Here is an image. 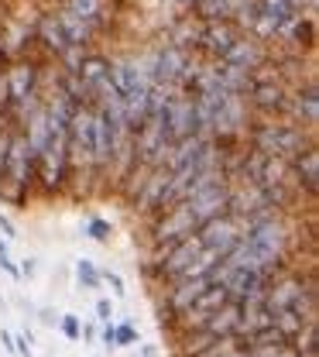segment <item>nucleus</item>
I'll use <instances>...</instances> for the list:
<instances>
[{
	"instance_id": "nucleus-20",
	"label": "nucleus",
	"mask_w": 319,
	"mask_h": 357,
	"mask_svg": "<svg viewBox=\"0 0 319 357\" xmlns=\"http://www.w3.org/2000/svg\"><path fill=\"white\" fill-rule=\"evenodd\" d=\"M96 319L100 323H114V303L110 299H96Z\"/></svg>"
},
{
	"instance_id": "nucleus-15",
	"label": "nucleus",
	"mask_w": 319,
	"mask_h": 357,
	"mask_svg": "<svg viewBox=\"0 0 319 357\" xmlns=\"http://www.w3.org/2000/svg\"><path fill=\"white\" fill-rule=\"evenodd\" d=\"M76 282L83 285V289H100L103 282H100V268L93 265L90 258H79L76 261Z\"/></svg>"
},
{
	"instance_id": "nucleus-5",
	"label": "nucleus",
	"mask_w": 319,
	"mask_h": 357,
	"mask_svg": "<svg viewBox=\"0 0 319 357\" xmlns=\"http://www.w3.org/2000/svg\"><path fill=\"white\" fill-rule=\"evenodd\" d=\"M227 203H230V182H217V185H206V189L192 192L189 199H182L185 213H189V220L196 223V230H199L203 223H210V220H217V217H224V213H227Z\"/></svg>"
},
{
	"instance_id": "nucleus-6",
	"label": "nucleus",
	"mask_w": 319,
	"mask_h": 357,
	"mask_svg": "<svg viewBox=\"0 0 319 357\" xmlns=\"http://www.w3.org/2000/svg\"><path fill=\"white\" fill-rule=\"evenodd\" d=\"M240 237H244V227L233 220L230 213H224V217H217V220H210V223H203V227L196 230L199 248H203V251H213V255H220V258L227 255Z\"/></svg>"
},
{
	"instance_id": "nucleus-19",
	"label": "nucleus",
	"mask_w": 319,
	"mask_h": 357,
	"mask_svg": "<svg viewBox=\"0 0 319 357\" xmlns=\"http://www.w3.org/2000/svg\"><path fill=\"white\" fill-rule=\"evenodd\" d=\"M100 282H107V285H110V292H114L117 299H124V296H127V289H124V278H120L117 271L103 268V271H100Z\"/></svg>"
},
{
	"instance_id": "nucleus-17",
	"label": "nucleus",
	"mask_w": 319,
	"mask_h": 357,
	"mask_svg": "<svg viewBox=\"0 0 319 357\" xmlns=\"http://www.w3.org/2000/svg\"><path fill=\"white\" fill-rule=\"evenodd\" d=\"M59 330L65 333V340H79V333H83V319L76 316V312H65V316H59Z\"/></svg>"
},
{
	"instance_id": "nucleus-18",
	"label": "nucleus",
	"mask_w": 319,
	"mask_h": 357,
	"mask_svg": "<svg viewBox=\"0 0 319 357\" xmlns=\"http://www.w3.org/2000/svg\"><path fill=\"white\" fill-rule=\"evenodd\" d=\"M114 344H117V347H134L137 344L134 323H114Z\"/></svg>"
},
{
	"instance_id": "nucleus-23",
	"label": "nucleus",
	"mask_w": 319,
	"mask_h": 357,
	"mask_svg": "<svg viewBox=\"0 0 319 357\" xmlns=\"http://www.w3.org/2000/svg\"><path fill=\"white\" fill-rule=\"evenodd\" d=\"M100 344H103V351H117V344H114V323H103V330H100Z\"/></svg>"
},
{
	"instance_id": "nucleus-29",
	"label": "nucleus",
	"mask_w": 319,
	"mask_h": 357,
	"mask_svg": "<svg viewBox=\"0 0 319 357\" xmlns=\"http://www.w3.org/2000/svg\"><path fill=\"white\" fill-rule=\"evenodd\" d=\"M272 357H299V354H295V351H292V347L285 344V347H278V351H274Z\"/></svg>"
},
{
	"instance_id": "nucleus-9",
	"label": "nucleus",
	"mask_w": 319,
	"mask_h": 357,
	"mask_svg": "<svg viewBox=\"0 0 319 357\" xmlns=\"http://www.w3.org/2000/svg\"><path fill=\"white\" fill-rule=\"evenodd\" d=\"M251 96H244L251 107H258L261 114H281L288 110V96H285V86L274 83V79H251Z\"/></svg>"
},
{
	"instance_id": "nucleus-21",
	"label": "nucleus",
	"mask_w": 319,
	"mask_h": 357,
	"mask_svg": "<svg viewBox=\"0 0 319 357\" xmlns=\"http://www.w3.org/2000/svg\"><path fill=\"white\" fill-rule=\"evenodd\" d=\"M14 354L31 357V333H17V337H14Z\"/></svg>"
},
{
	"instance_id": "nucleus-24",
	"label": "nucleus",
	"mask_w": 319,
	"mask_h": 357,
	"mask_svg": "<svg viewBox=\"0 0 319 357\" xmlns=\"http://www.w3.org/2000/svg\"><path fill=\"white\" fill-rule=\"evenodd\" d=\"M0 230H3V241H14L17 237V230H14V223H10L7 213H0Z\"/></svg>"
},
{
	"instance_id": "nucleus-25",
	"label": "nucleus",
	"mask_w": 319,
	"mask_h": 357,
	"mask_svg": "<svg viewBox=\"0 0 319 357\" xmlns=\"http://www.w3.org/2000/svg\"><path fill=\"white\" fill-rule=\"evenodd\" d=\"M17 271H21V278H31V275L38 271V258H24V261H21V268H17Z\"/></svg>"
},
{
	"instance_id": "nucleus-2",
	"label": "nucleus",
	"mask_w": 319,
	"mask_h": 357,
	"mask_svg": "<svg viewBox=\"0 0 319 357\" xmlns=\"http://www.w3.org/2000/svg\"><path fill=\"white\" fill-rule=\"evenodd\" d=\"M31 189H35V151L28 148L24 134L14 131L3 172H0V199L10 203L14 210H28Z\"/></svg>"
},
{
	"instance_id": "nucleus-30",
	"label": "nucleus",
	"mask_w": 319,
	"mask_h": 357,
	"mask_svg": "<svg viewBox=\"0 0 319 357\" xmlns=\"http://www.w3.org/2000/svg\"><path fill=\"white\" fill-rule=\"evenodd\" d=\"M83 337H86V340H96V326H83V333H79V340H83Z\"/></svg>"
},
{
	"instance_id": "nucleus-26",
	"label": "nucleus",
	"mask_w": 319,
	"mask_h": 357,
	"mask_svg": "<svg viewBox=\"0 0 319 357\" xmlns=\"http://www.w3.org/2000/svg\"><path fill=\"white\" fill-rule=\"evenodd\" d=\"M0 268H3V271H7L10 278H21V271H17V265L10 261V255H3V258H0Z\"/></svg>"
},
{
	"instance_id": "nucleus-1",
	"label": "nucleus",
	"mask_w": 319,
	"mask_h": 357,
	"mask_svg": "<svg viewBox=\"0 0 319 357\" xmlns=\"http://www.w3.org/2000/svg\"><path fill=\"white\" fill-rule=\"evenodd\" d=\"M288 241H292V230H288L285 213H268V217L244 223V244L251 248L254 268L268 278L288 268L285 265L288 261Z\"/></svg>"
},
{
	"instance_id": "nucleus-14",
	"label": "nucleus",
	"mask_w": 319,
	"mask_h": 357,
	"mask_svg": "<svg viewBox=\"0 0 319 357\" xmlns=\"http://www.w3.org/2000/svg\"><path fill=\"white\" fill-rule=\"evenodd\" d=\"M192 7L199 10L196 17H199V21H206V24H210V21H230V17H233L230 0H196Z\"/></svg>"
},
{
	"instance_id": "nucleus-10",
	"label": "nucleus",
	"mask_w": 319,
	"mask_h": 357,
	"mask_svg": "<svg viewBox=\"0 0 319 357\" xmlns=\"http://www.w3.org/2000/svg\"><path fill=\"white\" fill-rule=\"evenodd\" d=\"M237 38V24L233 21H210V24H203V31H199V48L210 55V59H224L227 55V48L233 45Z\"/></svg>"
},
{
	"instance_id": "nucleus-32",
	"label": "nucleus",
	"mask_w": 319,
	"mask_h": 357,
	"mask_svg": "<svg viewBox=\"0 0 319 357\" xmlns=\"http://www.w3.org/2000/svg\"><path fill=\"white\" fill-rule=\"evenodd\" d=\"M3 255H7V241L0 237V258H3Z\"/></svg>"
},
{
	"instance_id": "nucleus-28",
	"label": "nucleus",
	"mask_w": 319,
	"mask_h": 357,
	"mask_svg": "<svg viewBox=\"0 0 319 357\" xmlns=\"http://www.w3.org/2000/svg\"><path fill=\"white\" fill-rule=\"evenodd\" d=\"M42 323H48V326H55V323H59V316H55L52 310H42Z\"/></svg>"
},
{
	"instance_id": "nucleus-34",
	"label": "nucleus",
	"mask_w": 319,
	"mask_h": 357,
	"mask_svg": "<svg viewBox=\"0 0 319 357\" xmlns=\"http://www.w3.org/2000/svg\"><path fill=\"white\" fill-rule=\"evenodd\" d=\"M179 3H189V7H192V3H196V0H179Z\"/></svg>"
},
{
	"instance_id": "nucleus-13",
	"label": "nucleus",
	"mask_w": 319,
	"mask_h": 357,
	"mask_svg": "<svg viewBox=\"0 0 319 357\" xmlns=\"http://www.w3.org/2000/svg\"><path fill=\"white\" fill-rule=\"evenodd\" d=\"M62 10L76 14L79 21H86L93 31L103 24V14H107V0H62Z\"/></svg>"
},
{
	"instance_id": "nucleus-7",
	"label": "nucleus",
	"mask_w": 319,
	"mask_h": 357,
	"mask_svg": "<svg viewBox=\"0 0 319 357\" xmlns=\"http://www.w3.org/2000/svg\"><path fill=\"white\" fill-rule=\"evenodd\" d=\"M220 62L230 66V69H240V73L254 76V73L268 62V48L258 42V38H251V35H237L233 45L227 48V55H224Z\"/></svg>"
},
{
	"instance_id": "nucleus-3",
	"label": "nucleus",
	"mask_w": 319,
	"mask_h": 357,
	"mask_svg": "<svg viewBox=\"0 0 319 357\" xmlns=\"http://www.w3.org/2000/svg\"><path fill=\"white\" fill-rule=\"evenodd\" d=\"M247 148L265 155V158H278V162H292L299 158L306 148H313L306 128L299 124H278V121H258L254 128H247Z\"/></svg>"
},
{
	"instance_id": "nucleus-12",
	"label": "nucleus",
	"mask_w": 319,
	"mask_h": 357,
	"mask_svg": "<svg viewBox=\"0 0 319 357\" xmlns=\"http://www.w3.org/2000/svg\"><path fill=\"white\" fill-rule=\"evenodd\" d=\"M288 107L295 110L299 128L313 131V128L319 124V96H316V86H313V83H309L306 89H299V93H295V100H288Z\"/></svg>"
},
{
	"instance_id": "nucleus-8",
	"label": "nucleus",
	"mask_w": 319,
	"mask_h": 357,
	"mask_svg": "<svg viewBox=\"0 0 319 357\" xmlns=\"http://www.w3.org/2000/svg\"><path fill=\"white\" fill-rule=\"evenodd\" d=\"M288 172H292V185L299 196L306 199H316V189H319V148H306L299 158L288 162Z\"/></svg>"
},
{
	"instance_id": "nucleus-31",
	"label": "nucleus",
	"mask_w": 319,
	"mask_h": 357,
	"mask_svg": "<svg viewBox=\"0 0 319 357\" xmlns=\"http://www.w3.org/2000/svg\"><path fill=\"white\" fill-rule=\"evenodd\" d=\"M141 357H155V347H141Z\"/></svg>"
},
{
	"instance_id": "nucleus-4",
	"label": "nucleus",
	"mask_w": 319,
	"mask_h": 357,
	"mask_svg": "<svg viewBox=\"0 0 319 357\" xmlns=\"http://www.w3.org/2000/svg\"><path fill=\"white\" fill-rule=\"evenodd\" d=\"M148 227H151V251H155V248L179 244V241H185V237H192V234H196V223L189 220V213H185L182 203H176V206H169V210L155 213Z\"/></svg>"
},
{
	"instance_id": "nucleus-16",
	"label": "nucleus",
	"mask_w": 319,
	"mask_h": 357,
	"mask_svg": "<svg viewBox=\"0 0 319 357\" xmlns=\"http://www.w3.org/2000/svg\"><path fill=\"white\" fill-rule=\"evenodd\" d=\"M86 234H90L96 244H110V237H114V227H110V220H103V217H93V220L86 223Z\"/></svg>"
},
{
	"instance_id": "nucleus-22",
	"label": "nucleus",
	"mask_w": 319,
	"mask_h": 357,
	"mask_svg": "<svg viewBox=\"0 0 319 357\" xmlns=\"http://www.w3.org/2000/svg\"><path fill=\"white\" fill-rule=\"evenodd\" d=\"M10 137H14V131L0 128V172H3V162H7V151H10Z\"/></svg>"
},
{
	"instance_id": "nucleus-27",
	"label": "nucleus",
	"mask_w": 319,
	"mask_h": 357,
	"mask_svg": "<svg viewBox=\"0 0 319 357\" xmlns=\"http://www.w3.org/2000/svg\"><path fill=\"white\" fill-rule=\"evenodd\" d=\"M0 347H3L7 354H14V333H7V330H0Z\"/></svg>"
},
{
	"instance_id": "nucleus-11",
	"label": "nucleus",
	"mask_w": 319,
	"mask_h": 357,
	"mask_svg": "<svg viewBox=\"0 0 319 357\" xmlns=\"http://www.w3.org/2000/svg\"><path fill=\"white\" fill-rule=\"evenodd\" d=\"M35 38L48 48V55H55V59H62V52L69 48L65 42V31H62V24H59V17H55V10H45L42 17H38V28H35Z\"/></svg>"
},
{
	"instance_id": "nucleus-33",
	"label": "nucleus",
	"mask_w": 319,
	"mask_h": 357,
	"mask_svg": "<svg viewBox=\"0 0 319 357\" xmlns=\"http://www.w3.org/2000/svg\"><path fill=\"white\" fill-rule=\"evenodd\" d=\"M240 351H244V347H237V351H233V354H227V357H240Z\"/></svg>"
}]
</instances>
